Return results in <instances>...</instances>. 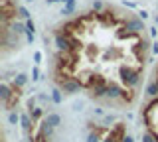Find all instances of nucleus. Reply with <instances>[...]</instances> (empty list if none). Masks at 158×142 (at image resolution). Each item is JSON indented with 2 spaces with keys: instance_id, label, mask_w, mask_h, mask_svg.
Segmentation results:
<instances>
[{
  "instance_id": "nucleus-1",
  "label": "nucleus",
  "mask_w": 158,
  "mask_h": 142,
  "mask_svg": "<svg viewBox=\"0 0 158 142\" xmlns=\"http://www.w3.org/2000/svg\"><path fill=\"white\" fill-rule=\"evenodd\" d=\"M140 120L144 124L142 142H158V69L146 85L144 105L140 109Z\"/></svg>"
},
{
  "instance_id": "nucleus-2",
  "label": "nucleus",
  "mask_w": 158,
  "mask_h": 142,
  "mask_svg": "<svg viewBox=\"0 0 158 142\" xmlns=\"http://www.w3.org/2000/svg\"><path fill=\"white\" fill-rule=\"evenodd\" d=\"M101 142H132V138H131V136H127L125 124H123V122H117L115 126H109L105 138H103Z\"/></svg>"
},
{
  "instance_id": "nucleus-3",
  "label": "nucleus",
  "mask_w": 158,
  "mask_h": 142,
  "mask_svg": "<svg viewBox=\"0 0 158 142\" xmlns=\"http://www.w3.org/2000/svg\"><path fill=\"white\" fill-rule=\"evenodd\" d=\"M20 16H22V18H28V12L24 10V8H20Z\"/></svg>"
}]
</instances>
